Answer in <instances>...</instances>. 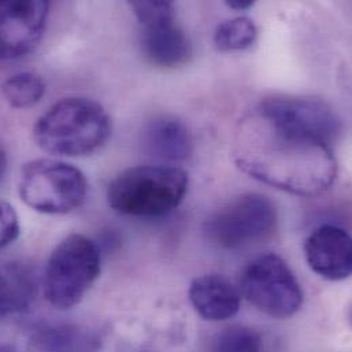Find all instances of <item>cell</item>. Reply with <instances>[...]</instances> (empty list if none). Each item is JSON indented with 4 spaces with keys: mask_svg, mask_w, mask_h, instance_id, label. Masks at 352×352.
<instances>
[{
    "mask_svg": "<svg viewBox=\"0 0 352 352\" xmlns=\"http://www.w3.org/2000/svg\"><path fill=\"white\" fill-rule=\"evenodd\" d=\"M233 157L245 175L299 196L321 195L338 176L331 144L256 109L239 124Z\"/></svg>",
    "mask_w": 352,
    "mask_h": 352,
    "instance_id": "obj_1",
    "label": "cell"
},
{
    "mask_svg": "<svg viewBox=\"0 0 352 352\" xmlns=\"http://www.w3.org/2000/svg\"><path fill=\"white\" fill-rule=\"evenodd\" d=\"M111 135L104 107L88 98H66L52 104L33 129L36 143L48 154L84 157L98 151Z\"/></svg>",
    "mask_w": 352,
    "mask_h": 352,
    "instance_id": "obj_2",
    "label": "cell"
},
{
    "mask_svg": "<svg viewBox=\"0 0 352 352\" xmlns=\"http://www.w3.org/2000/svg\"><path fill=\"white\" fill-rule=\"evenodd\" d=\"M188 190V175L173 166H136L116 177L107 189L113 210L131 217H160L173 211Z\"/></svg>",
    "mask_w": 352,
    "mask_h": 352,
    "instance_id": "obj_3",
    "label": "cell"
},
{
    "mask_svg": "<svg viewBox=\"0 0 352 352\" xmlns=\"http://www.w3.org/2000/svg\"><path fill=\"white\" fill-rule=\"evenodd\" d=\"M100 274V251L84 234H70L52 251L45 273L44 294L58 310L78 305Z\"/></svg>",
    "mask_w": 352,
    "mask_h": 352,
    "instance_id": "obj_4",
    "label": "cell"
},
{
    "mask_svg": "<svg viewBox=\"0 0 352 352\" xmlns=\"http://www.w3.org/2000/svg\"><path fill=\"white\" fill-rule=\"evenodd\" d=\"M18 190L25 204L38 212L69 214L85 201L88 181L70 164L36 160L22 168Z\"/></svg>",
    "mask_w": 352,
    "mask_h": 352,
    "instance_id": "obj_5",
    "label": "cell"
},
{
    "mask_svg": "<svg viewBox=\"0 0 352 352\" xmlns=\"http://www.w3.org/2000/svg\"><path fill=\"white\" fill-rule=\"evenodd\" d=\"M277 210L261 193H245L217 211L204 225L207 239L223 250L247 248L269 240L277 229Z\"/></svg>",
    "mask_w": 352,
    "mask_h": 352,
    "instance_id": "obj_6",
    "label": "cell"
},
{
    "mask_svg": "<svg viewBox=\"0 0 352 352\" xmlns=\"http://www.w3.org/2000/svg\"><path fill=\"white\" fill-rule=\"evenodd\" d=\"M240 285L245 299L273 318H289L303 303V292L295 274L274 254L251 261L243 272Z\"/></svg>",
    "mask_w": 352,
    "mask_h": 352,
    "instance_id": "obj_7",
    "label": "cell"
},
{
    "mask_svg": "<svg viewBox=\"0 0 352 352\" xmlns=\"http://www.w3.org/2000/svg\"><path fill=\"white\" fill-rule=\"evenodd\" d=\"M48 11V1L0 0V60L25 56L37 47Z\"/></svg>",
    "mask_w": 352,
    "mask_h": 352,
    "instance_id": "obj_8",
    "label": "cell"
},
{
    "mask_svg": "<svg viewBox=\"0 0 352 352\" xmlns=\"http://www.w3.org/2000/svg\"><path fill=\"white\" fill-rule=\"evenodd\" d=\"M263 116L313 135L332 144L340 133V120L322 100L295 96H276L255 107Z\"/></svg>",
    "mask_w": 352,
    "mask_h": 352,
    "instance_id": "obj_9",
    "label": "cell"
},
{
    "mask_svg": "<svg viewBox=\"0 0 352 352\" xmlns=\"http://www.w3.org/2000/svg\"><path fill=\"white\" fill-rule=\"evenodd\" d=\"M305 255L311 270L329 281L351 276L352 241L343 228L322 225L313 230L305 243Z\"/></svg>",
    "mask_w": 352,
    "mask_h": 352,
    "instance_id": "obj_10",
    "label": "cell"
},
{
    "mask_svg": "<svg viewBox=\"0 0 352 352\" xmlns=\"http://www.w3.org/2000/svg\"><path fill=\"white\" fill-rule=\"evenodd\" d=\"M140 44L144 56L158 67L184 66L192 58V44L176 18L140 25Z\"/></svg>",
    "mask_w": 352,
    "mask_h": 352,
    "instance_id": "obj_11",
    "label": "cell"
},
{
    "mask_svg": "<svg viewBox=\"0 0 352 352\" xmlns=\"http://www.w3.org/2000/svg\"><path fill=\"white\" fill-rule=\"evenodd\" d=\"M189 300L195 311L207 321H225L240 310L239 289L223 276L206 274L192 281Z\"/></svg>",
    "mask_w": 352,
    "mask_h": 352,
    "instance_id": "obj_12",
    "label": "cell"
},
{
    "mask_svg": "<svg viewBox=\"0 0 352 352\" xmlns=\"http://www.w3.org/2000/svg\"><path fill=\"white\" fill-rule=\"evenodd\" d=\"M148 151L165 161H184L193 147L189 129L175 117H160L146 131Z\"/></svg>",
    "mask_w": 352,
    "mask_h": 352,
    "instance_id": "obj_13",
    "label": "cell"
},
{
    "mask_svg": "<svg viewBox=\"0 0 352 352\" xmlns=\"http://www.w3.org/2000/svg\"><path fill=\"white\" fill-rule=\"evenodd\" d=\"M32 344L37 352H99L102 336L85 327L60 325L38 331Z\"/></svg>",
    "mask_w": 352,
    "mask_h": 352,
    "instance_id": "obj_14",
    "label": "cell"
},
{
    "mask_svg": "<svg viewBox=\"0 0 352 352\" xmlns=\"http://www.w3.org/2000/svg\"><path fill=\"white\" fill-rule=\"evenodd\" d=\"M36 295L32 273L19 263L0 262V317L28 310Z\"/></svg>",
    "mask_w": 352,
    "mask_h": 352,
    "instance_id": "obj_15",
    "label": "cell"
},
{
    "mask_svg": "<svg viewBox=\"0 0 352 352\" xmlns=\"http://www.w3.org/2000/svg\"><path fill=\"white\" fill-rule=\"evenodd\" d=\"M6 102L14 109H29L37 104L45 94V82L32 72H23L8 77L1 85Z\"/></svg>",
    "mask_w": 352,
    "mask_h": 352,
    "instance_id": "obj_16",
    "label": "cell"
},
{
    "mask_svg": "<svg viewBox=\"0 0 352 352\" xmlns=\"http://www.w3.org/2000/svg\"><path fill=\"white\" fill-rule=\"evenodd\" d=\"M258 36L255 22L248 16H234L222 21L214 32V44L221 52L250 48Z\"/></svg>",
    "mask_w": 352,
    "mask_h": 352,
    "instance_id": "obj_17",
    "label": "cell"
},
{
    "mask_svg": "<svg viewBox=\"0 0 352 352\" xmlns=\"http://www.w3.org/2000/svg\"><path fill=\"white\" fill-rule=\"evenodd\" d=\"M258 332L245 327H232L219 332L211 344V352H262Z\"/></svg>",
    "mask_w": 352,
    "mask_h": 352,
    "instance_id": "obj_18",
    "label": "cell"
},
{
    "mask_svg": "<svg viewBox=\"0 0 352 352\" xmlns=\"http://www.w3.org/2000/svg\"><path fill=\"white\" fill-rule=\"evenodd\" d=\"M131 8L133 10L139 25H146L165 18L176 16V7L172 1H132Z\"/></svg>",
    "mask_w": 352,
    "mask_h": 352,
    "instance_id": "obj_19",
    "label": "cell"
},
{
    "mask_svg": "<svg viewBox=\"0 0 352 352\" xmlns=\"http://www.w3.org/2000/svg\"><path fill=\"white\" fill-rule=\"evenodd\" d=\"M19 236V219L14 207L0 200V248L14 243Z\"/></svg>",
    "mask_w": 352,
    "mask_h": 352,
    "instance_id": "obj_20",
    "label": "cell"
},
{
    "mask_svg": "<svg viewBox=\"0 0 352 352\" xmlns=\"http://www.w3.org/2000/svg\"><path fill=\"white\" fill-rule=\"evenodd\" d=\"M226 6L236 11H244L251 8L254 6V1L252 0H228Z\"/></svg>",
    "mask_w": 352,
    "mask_h": 352,
    "instance_id": "obj_21",
    "label": "cell"
},
{
    "mask_svg": "<svg viewBox=\"0 0 352 352\" xmlns=\"http://www.w3.org/2000/svg\"><path fill=\"white\" fill-rule=\"evenodd\" d=\"M6 169H7V157H6L4 150L0 146V179L4 176Z\"/></svg>",
    "mask_w": 352,
    "mask_h": 352,
    "instance_id": "obj_22",
    "label": "cell"
},
{
    "mask_svg": "<svg viewBox=\"0 0 352 352\" xmlns=\"http://www.w3.org/2000/svg\"><path fill=\"white\" fill-rule=\"evenodd\" d=\"M0 352H18L14 347H10V346H4V344H0Z\"/></svg>",
    "mask_w": 352,
    "mask_h": 352,
    "instance_id": "obj_23",
    "label": "cell"
}]
</instances>
